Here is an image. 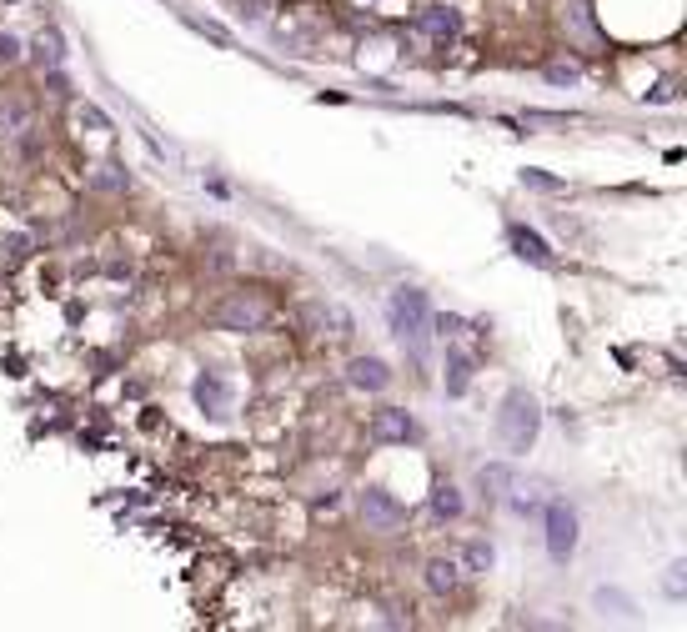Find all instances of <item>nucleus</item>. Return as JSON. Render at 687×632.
Returning a JSON list of instances; mask_svg holds the SVG:
<instances>
[{
  "instance_id": "nucleus-1",
  "label": "nucleus",
  "mask_w": 687,
  "mask_h": 632,
  "mask_svg": "<svg viewBox=\"0 0 687 632\" xmlns=\"http://www.w3.org/2000/svg\"><path fill=\"white\" fill-rule=\"evenodd\" d=\"M387 316H392V332L397 342L422 362L427 357V332H432V306H427V291L417 286H397L392 301H387Z\"/></svg>"
},
{
  "instance_id": "nucleus-2",
  "label": "nucleus",
  "mask_w": 687,
  "mask_h": 632,
  "mask_svg": "<svg viewBox=\"0 0 687 632\" xmlns=\"http://www.w3.org/2000/svg\"><path fill=\"white\" fill-rule=\"evenodd\" d=\"M537 427H542V412H537V402L517 387V392H507L502 397V412H497V437H502V447L517 457V452H527L532 442H537Z\"/></svg>"
},
{
  "instance_id": "nucleus-3",
  "label": "nucleus",
  "mask_w": 687,
  "mask_h": 632,
  "mask_svg": "<svg viewBox=\"0 0 687 632\" xmlns=\"http://www.w3.org/2000/svg\"><path fill=\"white\" fill-rule=\"evenodd\" d=\"M271 322V301L256 296V291H236L216 306V327L221 332H261Z\"/></svg>"
},
{
  "instance_id": "nucleus-4",
  "label": "nucleus",
  "mask_w": 687,
  "mask_h": 632,
  "mask_svg": "<svg viewBox=\"0 0 687 632\" xmlns=\"http://www.w3.org/2000/svg\"><path fill=\"white\" fill-rule=\"evenodd\" d=\"M357 512H362V522H367L372 532H397V527H407V507H402L387 487H367V492L357 497Z\"/></svg>"
},
{
  "instance_id": "nucleus-5",
  "label": "nucleus",
  "mask_w": 687,
  "mask_h": 632,
  "mask_svg": "<svg viewBox=\"0 0 687 632\" xmlns=\"http://www.w3.org/2000/svg\"><path fill=\"white\" fill-rule=\"evenodd\" d=\"M547 552H552V562H567L577 552V517L562 502L547 507Z\"/></svg>"
},
{
  "instance_id": "nucleus-6",
  "label": "nucleus",
  "mask_w": 687,
  "mask_h": 632,
  "mask_svg": "<svg viewBox=\"0 0 687 632\" xmlns=\"http://www.w3.org/2000/svg\"><path fill=\"white\" fill-rule=\"evenodd\" d=\"M191 397H196V407H201L206 417H216V422L231 417V382H226L221 372H201L196 387H191Z\"/></svg>"
},
{
  "instance_id": "nucleus-7",
  "label": "nucleus",
  "mask_w": 687,
  "mask_h": 632,
  "mask_svg": "<svg viewBox=\"0 0 687 632\" xmlns=\"http://www.w3.org/2000/svg\"><path fill=\"white\" fill-rule=\"evenodd\" d=\"M417 31H422L437 51H447V46L457 41V31H462V16H457L452 6H427V11L417 16Z\"/></svg>"
},
{
  "instance_id": "nucleus-8",
  "label": "nucleus",
  "mask_w": 687,
  "mask_h": 632,
  "mask_svg": "<svg viewBox=\"0 0 687 632\" xmlns=\"http://www.w3.org/2000/svg\"><path fill=\"white\" fill-rule=\"evenodd\" d=\"M412 437H417V422H412L402 407H387V412L372 417V442H377V447H402V442H412Z\"/></svg>"
},
{
  "instance_id": "nucleus-9",
  "label": "nucleus",
  "mask_w": 687,
  "mask_h": 632,
  "mask_svg": "<svg viewBox=\"0 0 687 632\" xmlns=\"http://www.w3.org/2000/svg\"><path fill=\"white\" fill-rule=\"evenodd\" d=\"M387 382H392V367L382 357H357L347 367V387H357V392H382Z\"/></svg>"
},
{
  "instance_id": "nucleus-10",
  "label": "nucleus",
  "mask_w": 687,
  "mask_h": 632,
  "mask_svg": "<svg viewBox=\"0 0 687 632\" xmlns=\"http://www.w3.org/2000/svg\"><path fill=\"white\" fill-rule=\"evenodd\" d=\"M86 186H91V191H106V196H121V191H131V176H126V166L101 161V166L86 171Z\"/></svg>"
},
{
  "instance_id": "nucleus-11",
  "label": "nucleus",
  "mask_w": 687,
  "mask_h": 632,
  "mask_svg": "<svg viewBox=\"0 0 687 632\" xmlns=\"http://www.w3.org/2000/svg\"><path fill=\"white\" fill-rule=\"evenodd\" d=\"M512 251H517L522 261H532V266H552V246H547L532 226H512Z\"/></svg>"
},
{
  "instance_id": "nucleus-12",
  "label": "nucleus",
  "mask_w": 687,
  "mask_h": 632,
  "mask_svg": "<svg viewBox=\"0 0 687 632\" xmlns=\"http://www.w3.org/2000/svg\"><path fill=\"white\" fill-rule=\"evenodd\" d=\"M457 582H462V567H457L452 557H432V562H427V587H432L437 597L457 592Z\"/></svg>"
},
{
  "instance_id": "nucleus-13",
  "label": "nucleus",
  "mask_w": 687,
  "mask_h": 632,
  "mask_svg": "<svg viewBox=\"0 0 687 632\" xmlns=\"http://www.w3.org/2000/svg\"><path fill=\"white\" fill-rule=\"evenodd\" d=\"M462 507H467V502H462V492H457L452 482H437V487H432V517H437V522L462 517Z\"/></svg>"
},
{
  "instance_id": "nucleus-14",
  "label": "nucleus",
  "mask_w": 687,
  "mask_h": 632,
  "mask_svg": "<svg viewBox=\"0 0 687 632\" xmlns=\"http://www.w3.org/2000/svg\"><path fill=\"white\" fill-rule=\"evenodd\" d=\"M472 387V357L467 352H447V397H462Z\"/></svg>"
},
{
  "instance_id": "nucleus-15",
  "label": "nucleus",
  "mask_w": 687,
  "mask_h": 632,
  "mask_svg": "<svg viewBox=\"0 0 687 632\" xmlns=\"http://www.w3.org/2000/svg\"><path fill=\"white\" fill-rule=\"evenodd\" d=\"M306 322H311V327H336L331 337H352V316L341 311V306H311Z\"/></svg>"
},
{
  "instance_id": "nucleus-16",
  "label": "nucleus",
  "mask_w": 687,
  "mask_h": 632,
  "mask_svg": "<svg viewBox=\"0 0 687 632\" xmlns=\"http://www.w3.org/2000/svg\"><path fill=\"white\" fill-rule=\"evenodd\" d=\"M36 61H41V66H51V71H56V66L66 61V51H61V36H56V31L36 36Z\"/></svg>"
},
{
  "instance_id": "nucleus-17",
  "label": "nucleus",
  "mask_w": 687,
  "mask_h": 632,
  "mask_svg": "<svg viewBox=\"0 0 687 632\" xmlns=\"http://www.w3.org/2000/svg\"><path fill=\"white\" fill-rule=\"evenodd\" d=\"M0 251H6V261H26L31 256V236H6V241H0Z\"/></svg>"
},
{
  "instance_id": "nucleus-18",
  "label": "nucleus",
  "mask_w": 687,
  "mask_h": 632,
  "mask_svg": "<svg viewBox=\"0 0 687 632\" xmlns=\"http://www.w3.org/2000/svg\"><path fill=\"white\" fill-rule=\"evenodd\" d=\"M467 567H472V572H487V567H492V547H487V542H472V547H467Z\"/></svg>"
},
{
  "instance_id": "nucleus-19",
  "label": "nucleus",
  "mask_w": 687,
  "mask_h": 632,
  "mask_svg": "<svg viewBox=\"0 0 687 632\" xmlns=\"http://www.w3.org/2000/svg\"><path fill=\"white\" fill-rule=\"evenodd\" d=\"M11 61H21V41L11 31H0V66H11Z\"/></svg>"
},
{
  "instance_id": "nucleus-20",
  "label": "nucleus",
  "mask_w": 687,
  "mask_h": 632,
  "mask_svg": "<svg viewBox=\"0 0 687 632\" xmlns=\"http://www.w3.org/2000/svg\"><path fill=\"white\" fill-rule=\"evenodd\" d=\"M462 327H467L462 316H437V332H442L447 342H452V337H462Z\"/></svg>"
},
{
  "instance_id": "nucleus-21",
  "label": "nucleus",
  "mask_w": 687,
  "mask_h": 632,
  "mask_svg": "<svg viewBox=\"0 0 687 632\" xmlns=\"http://www.w3.org/2000/svg\"><path fill=\"white\" fill-rule=\"evenodd\" d=\"M236 6H241L236 16H246V21H261V16H266V0H236Z\"/></svg>"
},
{
  "instance_id": "nucleus-22",
  "label": "nucleus",
  "mask_w": 687,
  "mask_h": 632,
  "mask_svg": "<svg viewBox=\"0 0 687 632\" xmlns=\"http://www.w3.org/2000/svg\"><path fill=\"white\" fill-rule=\"evenodd\" d=\"M547 81H557V86H572V81H577V66H552V71H547Z\"/></svg>"
},
{
  "instance_id": "nucleus-23",
  "label": "nucleus",
  "mask_w": 687,
  "mask_h": 632,
  "mask_svg": "<svg viewBox=\"0 0 687 632\" xmlns=\"http://www.w3.org/2000/svg\"><path fill=\"white\" fill-rule=\"evenodd\" d=\"M522 181H527V186H537V191H557V181H552V176H542V171H522Z\"/></svg>"
},
{
  "instance_id": "nucleus-24",
  "label": "nucleus",
  "mask_w": 687,
  "mask_h": 632,
  "mask_svg": "<svg viewBox=\"0 0 687 632\" xmlns=\"http://www.w3.org/2000/svg\"><path fill=\"white\" fill-rule=\"evenodd\" d=\"M667 572H672V577H667V592H672V597H682V572H687V567H682V562H672Z\"/></svg>"
},
{
  "instance_id": "nucleus-25",
  "label": "nucleus",
  "mask_w": 687,
  "mask_h": 632,
  "mask_svg": "<svg viewBox=\"0 0 687 632\" xmlns=\"http://www.w3.org/2000/svg\"><path fill=\"white\" fill-rule=\"evenodd\" d=\"M81 121H91V126H101V131H111V121L96 111V106H81Z\"/></svg>"
}]
</instances>
